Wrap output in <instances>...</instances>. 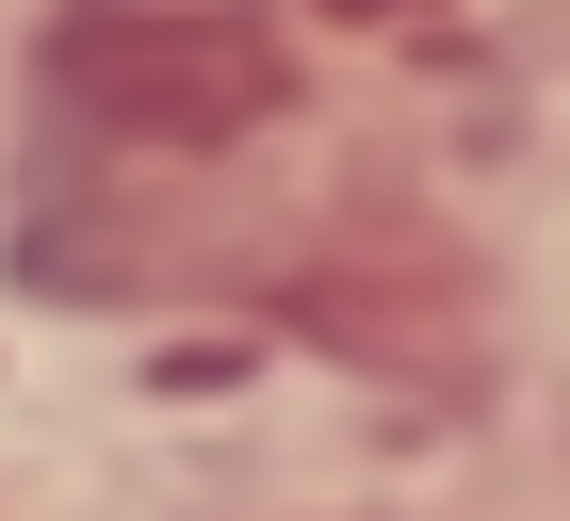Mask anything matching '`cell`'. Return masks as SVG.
<instances>
[{"label": "cell", "instance_id": "6da1fadb", "mask_svg": "<svg viewBox=\"0 0 570 521\" xmlns=\"http://www.w3.org/2000/svg\"><path fill=\"white\" fill-rule=\"evenodd\" d=\"M66 98L131 147H228L294 98V49L245 0H115V17L66 33Z\"/></svg>", "mask_w": 570, "mask_h": 521}]
</instances>
